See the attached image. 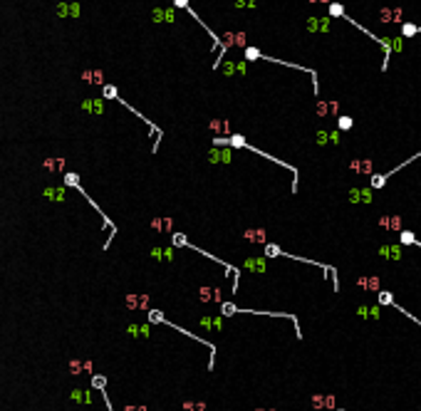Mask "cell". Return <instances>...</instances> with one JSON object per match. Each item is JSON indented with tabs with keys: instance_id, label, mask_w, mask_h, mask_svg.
<instances>
[{
	"instance_id": "6da1fadb",
	"label": "cell",
	"mask_w": 421,
	"mask_h": 411,
	"mask_svg": "<svg viewBox=\"0 0 421 411\" xmlns=\"http://www.w3.org/2000/svg\"><path fill=\"white\" fill-rule=\"evenodd\" d=\"M221 47L223 50H246L248 47L246 33L243 30H226L221 35Z\"/></svg>"
},
{
	"instance_id": "7a4b0ae2",
	"label": "cell",
	"mask_w": 421,
	"mask_h": 411,
	"mask_svg": "<svg viewBox=\"0 0 421 411\" xmlns=\"http://www.w3.org/2000/svg\"><path fill=\"white\" fill-rule=\"evenodd\" d=\"M347 201L354 206H372L374 203V188L372 186H354L347 191Z\"/></svg>"
},
{
	"instance_id": "3957f363",
	"label": "cell",
	"mask_w": 421,
	"mask_h": 411,
	"mask_svg": "<svg viewBox=\"0 0 421 411\" xmlns=\"http://www.w3.org/2000/svg\"><path fill=\"white\" fill-rule=\"evenodd\" d=\"M208 161L210 164H221V166L233 164V146H213V149H208Z\"/></svg>"
},
{
	"instance_id": "277c9868",
	"label": "cell",
	"mask_w": 421,
	"mask_h": 411,
	"mask_svg": "<svg viewBox=\"0 0 421 411\" xmlns=\"http://www.w3.org/2000/svg\"><path fill=\"white\" fill-rule=\"evenodd\" d=\"M377 42L384 47V67H386V60H389V55H391V52H401V47H404V40H401V35H399V38H377Z\"/></svg>"
},
{
	"instance_id": "5b68a950",
	"label": "cell",
	"mask_w": 421,
	"mask_h": 411,
	"mask_svg": "<svg viewBox=\"0 0 421 411\" xmlns=\"http://www.w3.org/2000/svg\"><path fill=\"white\" fill-rule=\"evenodd\" d=\"M246 243H253V246H268V233H265V228H246L243 231V236H241Z\"/></svg>"
},
{
	"instance_id": "8992f818",
	"label": "cell",
	"mask_w": 421,
	"mask_h": 411,
	"mask_svg": "<svg viewBox=\"0 0 421 411\" xmlns=\"http://www.w3.org/2000/svg\"><path fill=\"white\" fill-rule=\"evenodd\" d=\"M315 141L320 146H337L339 144V129H317Z\"/></svg>"
},
{
	"instance_id": "52a82bcc",
	"label": "cell",
	"mask_w": 421,
	"mask_h": 411,
	"mask_svg": "<svg viewBox=\"0 0 421 411\" xmlns=\"http://www.w3.org/2000/svg\"><path fill=\"white\" fill-rule=\"evenodd\" d=\"M404 246H399V243H389V246H381L379 248V258L381 260H389V263H399L401 260V255H404V250H401Z\"/></svg>"
},
{
	"instance_id": "ba28073f",
	"label": "cell",
	"mask_w": 421,
	"mask_h": 411,
	"mask_svg": "<svg viewBox=\"0 0 421 411\" xmlns=\"http://www.w3.org/2000/svg\"><path fill=\"white\" fill-rule=\"evenodd\" d=\"M379 20L386 25H404V13L399 8H381L379 10Z\"/></svg>"
},
{
	"instance_id": "9c48e42d",
	"label": "cell",
	"mask_w": 421,
	"mask_h": 411,
	"mask_svg": "<svg viewBox=\"0 0 421 411\" xmlns=\"http://www.w3.org/2000/svg\"><path fill=\"white\" fill-rule=\"evenodd\" d=\"M218 72L226 75V77H236V75H246L248 72V62H221L218 65Z\"/></svg>"
},
{
	"instance_id": "30bf717a",
	"label": "cell",
	"mask_w": 421,
	"mask_h": 411,
	"mask_svg": "<svg viewBox=\"0 0 421 411\" xmlns=\"http://www.w3.org/2000/svg\"><path fill=\"white\" fill-rule=\"evenodd\" d=\"M317 117H322V119H327V117H342L339 114V102H335V99H330V102H325V99H320L317 102Z\"/></svg>"
},
{
	"instance_id": "8fae6325",
	"label": "cell",
	"mask_w": 421,
	"mask_h": 411,
	"mask_svg": "<svg viewBox=\"0 0 421 411\" xmlns=\"http://www.w3.org/2000/svg\"><path fill=\"white\" fill-rule=\"evenodd\" d=\"M349 171H354L359 176H374V161L372 159H352Z\"/></svg>"
},
{
	"instance_id": "7c38bea8",
	"label": "cell",
	"mask_w": 421,
	"mask_h": 411,
	"mask_svg": "<svg viewBox=\"0 0 421 411\" xmlns=\"http://www.w3.org/2000/svg\"><path fill=\"white\" fill-rule=\"evenodd\" d=\"M198 300L206 305H210V302L223 305V292H221V288H198Z\"/></svg>"
},
{
	"instance_id": "4fadbf2b",
	"label": "cell",
	"mask_w": 421,
	"mask_h": 411,
	"mask_svg": "<svg viewBox=\"0 0 421 411\" xmlns=\"http://www.w3.org/2000/svg\"><path fill=\"white\" fill-rule=\"evenodd\" d=\"M379 228L401 233V231H404V228H401V216H399V213H384V216H379Z\"/></svg>"
},
{
	"instance_id": "5bb4252c",
	"label": "cell",
	"mask_w": 421,
	"mask_h": 411,
	"mask_svg": "<svg viewBox=\"0 0 421 411\" xmlns=\"http://www.w3.org/2000/svg\"><path fill=\"white\" fill-rule=\"evenodd\" d=\"M243 268H246L248 273L263 275V273L268 270V260H265V258H260V255H251V258H246V260H243Z\"/></svg>"
},
{
	"instance_id": "9a60e30c",
	"label": "cell",
	"mask_w": 421,
	"mask_h": 411,
	"mask_svg": "<svg viewBox=\"0 0 421 411\" xmlns=\"http://www.w3.org/2000/svg\"><path fill=\"white\" fill-rule=\"evenodd\" d=\"M357 288L359 290H367V292H381L379 275H359L357 278Z\"/></svg>"
},
{
	"instance_id": "2e32d148",
	"label": "cell",
	"mask_w": 421,
	"mask_h": 411,
	"mask_svg": "<svg viewBox=\"0 0 421 411\" xmlns=\"http://www.w3.org/2000/svg\"><path fill=\"white\" fill-rule=\"evenodd\" d=\"M305 28H307V33H330L332 23H330V18H307Z\"/></svg>"
},
{
	"instance_id": "e0dca14e",
	"label": "cell",
	"mask_w": 421,
	"mask_h": 411,
	"mask_svg": "<svg viewBox=\"0 0 421 411\" xmlns=\"http://www.w3.org/2000/svg\"><path fill=\"white\" fill-rule=\"evenodd\" d=\"M312 409H335L337 406V399L332 394H312Z\"/></svg>"
},
{
	"instance_id": "ac0fdd59",
	"label": "cell",
	"mask_w": 421,
	"mask_h": 411,
	"mask_svg": "<svg viewBox=\"0 0 421 411\" xmlns=\"http://www.w3.org/2000/svg\"><path fill=\"white\" fill-rule=\"evenodd\" d=\"M357 315H359L362 320L372 322V320H379L381 307H379V305H359V307H357Z\"/></svg>"
},
{
	"instance_id": "d6986e66",
	"label": "cell",
	"mask_w": 421,
	"mask_h": 411,
	"mask_svg": "<svg viewBox=\"0 0 421 411\" xmlns=\"http://www.w3.org/2000/svg\"><path fill=\"white\" fill-rule=\"evenodd\" d=\"M201 327H203V329L221 332V327H223V320H221V315H203V317H201Z\"/></svg>"
},
{
	"instance_id": "ffe728a7",
	"label": "cell",
	"mask_w": 421,
	"mask_h": 411,
	"mask_svg": "<svg viewBox=\"0 0 421 411\" xmlns=\"http://www.w3.org/2000/svg\"><path fill=\"white\" fill-rule=\"evenodd\" d=\"M151 18H154V23H173L176 20V10L173 8H156L151 13Z\"/></svg>"
},
{
	"instance_id": "44dd1931",
	"label": "cell",
	"mask_w": 421,
	"mask_h": 411,
	"mask_svg": "<svg viewBox=\"0 0 421 411\" xmlns=\"http://www.w3.org/2000/svg\"><path fill=\"white\" fill-rule=\"evenodd\" d=\"M151 258L164 260V263H173L176 260V248H151Z\"/></svg>"
},
{
	"instance_id": "7402d4cb",
	"label": "cell",
	"mask_w": 421,
	"mask_h": 411,
	"mask_svg": "<svg viewBox=\"0 0 421 411\" xmlns=\"http://www.w3.org/2000/svg\"><path fill=\"white\" fill-rule=\"evenodd\" d=\"M126 305L131 310H149V295H129Z\"/></svg>"
},
{
	"instance_id": "603a6c76",
	"label": "cell",
	"mask_w": 421,
	"mask_h": 411,
	"mask_svg": "<svg viewBox=\"0 0 421 411\" xmlns=\"http://www.w3.org/2000/svg\"><path fill=\"white\" fill-rule=\"evenodd\" d=\"M151 228H154V231H159V233L171 231V221H168V218H154V221H151Z\"/></svg>"
},
{
	"instance_id": "cb8c5ba5",
	"label": "cell",
	"mask_w": 421,
	"mask_h": 411,
	"mask_svg": "<svg viewBox=\"0 0 421 411\" xmlns=\"http://www.w3.org/2000/svg\"><path fill=\"white\" fill-rule=\"evenodd\" d=\"M419 241H416V236L411 233V231H401L399 233V246H416Z\"/></svg>"
},
{
	"instance_id": "d4e9b609",
	"label": "cell",
	"mask_w": 421,
	"mask_h": 411,
	"mask_svg": "<svg viewBox=\"0 0 421 411\" xmlns=\"http://www.w3.org/2000/svg\"><path fill=\"white\" fill-rule=\"evenodd\" d=\"M181 411H206V404L203 401H183Z\"/></svg>"
},
{
	"instance_id": "484cf974",
	"label": "cell",
	"mask_w": 421,
	"mask_h": 411,
	"mask_svg": "<svg viewBox=\"0 0 421 411\" xmlns=\"http://www.w3.org/2000/svg\"><path fill=\"white\" fill-rule=\"evenodd\" d=\"M208 126L213 129L216 134H223V131H228V122H223V119H210V122H208Z\"/></svg>"
},
{
	"instance_id": "4316f807",
	"label": "cell",
	"mask_w": 421,
	"mask_h": 411,
	"mask_svg": "<svg viewBox=\"0 0 421 411\" xmlns=\"http://www.w3.org/2000/svg\"><path fill=\"white\" fill-rule=\"evenodd\" d=\"M246 60L251 62V60H273V57H265L260 50H255V47H246Z\"/></svg>"
},
{
	"instance_id": "83f0119b",
	"label": "cell",
	"mask_w": 421,
	"mask_h": 411,
	"mask_svg": "<svg viewBox=\"0 0 421 411\" xmlns=\"http://www.w3.org/2000/svg\"><path fill=\"white\" fill-rule=\"evenodd\" d=\"M352 126H354V119H352V117H347V114H344V117H339V119H337V129H339V131H349Z\"/></svg>"
},
{
	"instance_id": "f1b7e54d",
	"label": "cell",
	"mask_w": 421,
	"mask_h": 411,
	"mask_svg": "<svg viewBox=\"0 0 421 411\" xmlns=\"http://www.w3.org/2000/svg\"><path fill=\"white\" fill-rule=\"evenodd\" d=\"M419 30H421L419 25H414V23H404V25H401V38H414Z\"/></svg>"
},
{
	"instance_id": "f546056e",
	"label": "cell",
	"mask_w": 421,
	"mask_h": 411,
	"mask_svg": "<svg viewBox=\"0 0 421 411\" xmlns=\"http://www.w3.org/2000/svg\"><path fill=\"white\" fill-rule=\"evenodd\" d=\"M238 312H241V310H238L233 302H223V305H221V315H223V317H233V315H238Z\"/></svg>"
},
{
	"instance_id": "4dcf8cb0",
	"label": "cell",
	"mask_w": 421,
	"mask_h": 411,
	"mask_svg": "<svg viewBox=\"0 0 421 411\" xmlns=\"http://www.w3.org/2000/svg\"><path fill=\"white\" fill-rule=\"evenodd\" d=\"M129 334H134V337H149V325H131L129 327Z\"/></svg>"
},
{
	"instance_id": "1f68e13d",
	"label": "cell",
	"mask_w": 421,
	"mask_h": 411,
	"mask_svg": "<svg viewBox=\"0 0 421 411\" xmlns=\"http://www.w3.org/2000/svg\"><path fill=\"white\" fill-rule=\"evenodd\" d=\"M330 15H332V18H347L344 8H342V5H337V3H330Z\"/></svg>"
},
{
	"instance_id": "d6a6232c",
	"label": "cell",
	"mask_w": 421,
	"mask_h": 411,
	"mask_svg": "<svg viewBox=\"0 0 421 411\" xmlns=\"http://www.w3.org/2000/svg\"><path fill=\"white\" fill-rule=\"evenodd\" d=\"M381 305H394L391 292H379V307H381Z\"/></svg>"
},
{
	"instance_id": "836d02e7",
	"label": "cell",
	"mask_w": 421,
	"mask_h": 411,
	"mask_svg": "<svg viewBox=\"0 0 421 411\" xmlns=\"http://www.w3.org/2000/svg\"><path fill=\"white\" fill-rule=\"evenodd\" d=\"M84 80H87V82H97V84H99V82H102V72H84Z\"/></svg>"
},
{
	"instance_id": "e575fe53",
	"label": "cell",
	"mask_w": 421,
	"mask_h": 411,
	"mask_svg": "<svg viewBox=\"0 0 421 411\" xmlns=\"http://www.w3.org/2000/svg\"><path fill=\"white\" fill-rule=\"evenodd\" d=\"M173 246H186L188 248V238L181 236V233H173Z\"/></svg>"
},
{
	"instance_id": "d590c367",
	"label": "cell",
	"mask_w": 421,
	"mask_h": 411,
	"mask_svg": "<svg viewBox=\"0 0 421 411\" xmlns=\"http://www.w3.org/2000/svg\"><path fill=\"white\" fill-rule=\"evenodd\" d=\"M104 97H112V99H114V97H117L114 87H104Z\"/></svg>"
},
{
	"instance_id": "8d00e7d4",
	"label": "cell",
	"mask_w": 421,
	"mask_h": 411,
	"mask_svg": "<svg viewBox=\"0 0 421 411\" xmlns=\"http://www.w3.org/2000/svg\"><path fill=\"white\" fill-rule=\"evenodd\" d=\"M124 411H146V409H144V406H126Z\"/></svg>"
},
{
	"instance_id": "74e56055",
	"label": "cell",
	"mask_w": 421,
	"mask_h": 411,
	"mask_svg": "<svg viewBox=\"0 0 421 411\" xmlns=\"http://www.w3.org/2000/svg\"><path fill=\"white\" fill-rule=\"evenodd\" d=\"M255 411H275V409H263V406H260V409H255Z\"/></svg>"
},
{
	"instance_id": "f35d334b",
	"label": "cell",
	"mask_w": 421,
	"mask_h": 411,
	"mask_svg": "<svg viewBox=\"0 0 421 411\" xmlns=\"http://www.w3.org/2000/svg\"><path fill=\"white\" fill-rule=\"evenodd\" d=\"M337 411H339V409H337Z\"/></svg>"
},
{
	"instance_id": "ab89813d",
	"label": "cell",
	"mask_w": 421,
	"mask_h": 411,
	"mask_svg": "<svg viewBox=\"0 0 421 411\" xmlns=\"http://www.w3.org/2000/svg\"><path fill=\"white\" fill-rule=\"evenodd\" d=\"M419 411H421V409H419Z\"/></svg>"
},
{
	"instance_id": "60d3db41",
	"label": "cell",
	"mask_w": 421,
	"mask_h": 411,
	"mask_svg": "<svg viewBox=\"0 0 421 411\" xmlns=\"http://www.w3.org/2000/svg\"><path fill=\"white\" fill-rule=\"evenodd\" d=\"M419 381H421V379H419Z\"/></svg>"
}]
</instances>
